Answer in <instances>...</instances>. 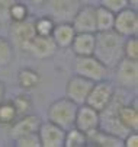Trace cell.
<instances>
[{"mask_svg":"<svg viewBox=\"0 0 138 147\" xmlns=\"http://www.w3.org/2000/svg\"><path fill=\"white\" fill-rule=\"evenodd\" d=\"M9 39L13 47L25 51L29 41L36 35L33 28V19L29 18L22 22H10L9 25Z\"/></svg>","mask_w":138,"mask_h":147,"instance_id":"52a82bcc","label":"cell"},{"mask_svg":"<svg viewBox=\"0 0 138 147\" xmlns=\"http://www.w3.org/2000/svg\"><path fill=\"white\" fill-rule=\"evenodd\" d=\"M113 31L121 36H134L138 34V13L135 7L127 6L125 9L115 13Z\"/></svg>","mask_w":138,"mask_h":147,"instance_id":"ba28073f","label":"cell"},{"mask_svg":"<svg viewBox=\"0 0 138 147\" xmlns=\"http://www.w3.org/2000/svg\"><path fill=\"white\" fill-rule=\"evenodd\" d=\"M94 42H96V34H90V32H76L70 48H71V51L74 53L76 57L93 55Z\"/></svg>","mask_w":138,"mask_h":147,"instance_id":"9a60e30c","label":"cell"},{"mask_svg":"<svg viewBox=\"0 0 138 147\" xmlns=\"http://www.w3.org/2000/svg\"><path fill=\"white\" fill-rule=\"evenodd\" d=\"M41 147H64L66 130L51 121H42L38 128Z\"/></svg>","mask_w":138,"mask_h":147,"instance_id":"8fae6325","label":"cell"},{"mask_svg":"<svg viewBox=\"0 0 138 147\" xmlns=\"http://www.w3.org/2000/svg\"><path fill=\"white\" fill-rule=\"evenodd\" d=\"M73 71L74 74L89 79L94 83V82L108 79L109 69L105 64H102L94 55H84V57H76Z\"/></svg>","mask_w":138,"mask_h":147,"instance_id":"3957f363","label":"cell"},{"mask_svg":"<svg viewBox=\"0 0 138 147\" xmlns=\"http://www.w3.org/2000/svg\"><path fill=\"white\" fill-rule=\"evenodd\" d=\"M83 5V0H47L42 5L47 15L55 22H71L76 12Z\"/></svg>","mask_w":138,"mask_h":147,"instance_id":"5b68a950","label":"cell"},{"mask_svg":"<svg viewBox=\"0 0 138 147\" xmlns=\"http://www.w3.org/2000/svg\"><path fill=\"white\" fill-rule=\"evenodd\" d=\"M94 19H96V32L113 29L115 13L111 12L109 9L97 5L94 9Z\"/></svg>","mask_w":138,"mask_h":147,"instance_id":"ffe728a7","label":"cell"},{"mask_svg":"<svg viewBox=\"0 0 138 147\" xmlns=\"http://www.w3.org/2000/svg\"><path fill=\"white\" fill-rule=\"evenodd\" d=\"M93 144L97 147H124V140L121 137H116L108 131L97 128L87 134V146Z\"/></svg>","mask_w":138,"mask_h":147,"instance_id":"ac0fdd59","label":"cell"},{"mask_svg":"<svg viewBox=\"0 0 138 147\" xmlns=\"http://www.w3.org/2000/svg\"><path fill=\"white\" fill-rule=\"evenodd\" d=\"M74 35L76 31L71 22H55L51 38L54 39V42L57 44L58 48H70Z\"/></svg>","mask_w":138,"mask_h":147,"instance_id":"e0dca14e","label":"cell"},{"mask_svg":"<svg viewBox=\"0 0 138 147\" xmlns=\"http://www.w3.org/2000/svg\"><path fill=\"white\" fill-rule=\"evenodd\" d=\"M15 47L12 45L10 39L0 36V67H7L13 61Z\"/></svg>","mask_w":138,"mask_h":147,"instance_id":"603a6c76","label":"cell"},{"mask_svg":"<svg viewBox=\"0 0 138 147\" xmlns=\"http://www.w3.org/2000/svg\"><path fill=\"white\" fill-rule=\"evenodd\" d=\"M41 83V74L31 67H25L17 71V85L25 90L35 89Z\"/></svg>","mask_w":138,"mask_h":147,"instance_id":"d6986e66","label":"cell"},{"mask_svg":"<svg viewBox=\"0 0 138 147\" xmlns=\"http://www.w3.org/2000/svg\"><path fill=\"white\" fill-rule=\"evenodd\" d=\"M13 143L16 147H41V140H39L38 131L16 137L13 138Z\"/></svg>","mask_w":138,"mask_h":147,"instance_id":"83f0119b","label":"cell"},{"mask_svg":"<svg viewBox=\"0 0 138 147\" xmlns=\"http://www.w3.org/2000/svg\"><path fill=\"white\" fill-rule=\"evenodd\" d=\"M116 117L119 118L121 124L129 131H138V107L137 99L129 103H121L116 111Z\"/></svg>","mask_w":138,"mask_h":147,"instance_id":"2e32d148","label":"cell"},{"mask_svg":"<svg viewBox=\"0 0 138 147\" xmlns=\"http://www.w3.org/2000/svg\"><path fill=\"white\" fill-rule=\"evenodd\" d=\"M41 122H42L41 117H38L35 114H25L22 117H17V119L12 125H9L10 127L9 136L13 140L16 137H21V136H25L29 133H36Z\"/></svg>","mask_w":138,"mask_h":147,"instance_id":"5bb4252c","label":"cell"},{"mask_svg":"<svg viewBox=\"0 0 138 147\" xmlns=\"http://www.w3.org/2000/svg\"><path fill=\"white\" fill-rule=\"evenodd\" d=\"M113 95H115V85L111 80L103 79L93 83L84 103L96 109L97 112H102L112 100Z\"/></svg>","mask_w":138,"mask_h":147,"instance_id":"277c9868","label":"cell"},{"mask_svg":"<svg viewBox=\"0 0 138 147\" xmlns=\"http://www.w3.org/2000/svg\"><path fill=\"white\" fill-rule=\"evenodd\" d=\"M57 50L58 47L51 36H39V35H35L25 48V51H28L33 58L38 60H47L52 57L57 53Z\"/></svg>","mask_w":138,"mask_h":147,"instance_id":"4fadbf2b","label":"cell"},{"mask_svg":"<svg viewBox=\"0 0 138 147\" xmlns=\"http://www.w3.org/2000/svg\"><path fill=\"white\" fill-rule=\"evenodd\" d=\"M122 45L124 36H121L113 29L96 32L93 55L108 69H115V66L124 58Z\"/></svg>","mask_w":138,"mask_h":147,"instance_id":"6da1fadb","label":"cell"},{"mask_svg":"<svg viewBox=\"0 0 138 147\" xmlns=\"http://www.w3.org/2000/svg\"><path fill=\"white\" fill-rule=\"evenodd\" d=\"M122 140H124V147H137L138 146V134H137V131H128V134Z\"/></svg>","mask_w":138,"mask_h":147,"instance_id":"4dcf8cb0","label":"cell"},{"mask_svg":"<svg viewBox=\"0 0 138 147\" xmlns=\"http://www.w3.org/2000/svg\"><path fill=\"white\" fill-rule=\"evenodd\" d=\"M122 54H124V58L138 60V38H137V35L124 38Z\"/></svg>","mask_w":138,"mask_h":147,"instance_id":"4316f807","label":"cell"},{"mask_svg":"<svg viewBox=\"0 0 138 147\" xmlns=\"http://www.w3.org/2000/svg\"><path fill=\"white\" fill-rule=\"evenodd\" d=\"M99 125H100V112H97L96 109H93L86 103L78 105L76 112V119H74L76 128H78L87 136L92 131L99 128Z\"/></svg>","mask_w":138,"mask_h":147,"instance_id":"30bf717a","label":"cell"},{"mask_svg":"<svg viewBox=\"0 0 138 147\" xmlns=\"http://www.w3.org/2000/svg\"><path fill=\"white\" fill-rule=\"evenodd\" d=\"M96 6L83 3L71 19V25L76 32H90L96 34V19H94Z\"/></svg>","mask_w":138,"mask_h":147,"instance_id":"7c38bea8","label":"cell"},{"mask_svg":"<svg viewBox=\"0 0 138 147\" xmlns=\"http://www.w3.org/2000/svg\"><path fill=\"white\" fill-rule=\"evenodd\" d=\"M17 119V112L10 100L0 103V125H12Z\"/></svg>","mask_w":138,"mask_h":147,"instance_id":"cb8c5ba5","label":"cell"},{"mask_svg":"<svg viewBox=\"0 0 138 147\" xmlns=\"http://www.w3.org/2000/svg\"><path fill=\"white\" fill-rule=\"evenodd\" d=\"M127 2H128V6H131V7H135V9H137L138 0H127Z\"/></svg>","mask_w":138,"mask_h":147,"instance_id":"836d02e7","label":"cell"},{"mask_svg":"<svg viewBox=\"0 0 138 147\" xmlns=\"http://www.w3.org/2000/svg\"><path fill=\"white\" fill-rule=\"evenodd\" d=\"M29 18H31V12L28 5L17 0L10 9V22H22V20H26Z\"/></svg>","mask_w":138,"mask_h":147,"instance_id":"484cf974","label":"cell"},{"mask_svg":"<svg viewBox=\"0 0 138 147\" xmlns=\"http://www.w3.org/2000/svg\"><path fill=\"white\" fill-rule=\"evenodd\" d=\"M10 102L13 103V107H15V109L17 112V117L29 114L31 109H32V100H31L29 95H26V93H21V95L15 96Z\"/></svg>","mask_w":138,"mask_h":147,"instance_id":"d4e9b609","label":"cell"},{"mask_svg":"<svg viewBox=\"0 0 138 147\" xmlns=\"http://www.w3.org/2000/svg\"><path fill=\"white\" fill-rule=\"evenodd\" d=\"M100 6L109 9L111 12L116 13L122 9H125L128 6V2L127 0H100Z\"/></svg>","mask_w":138,"mask_h":147,"instance_id":"f546056e","label":"cell"},{"mask_svg":"<svg viewBox=\"0 0 138 147\" xmlns=\"http://www.w3.org/2000/svg\"><path fill=\"white\" fill-rule=\"evenodd\" d=\"M6 98V85L3 82H0V103H2Z\"/></svg>","mask_w":138,"mask_h":147,"instance_id":"d6a6232c","label":"cell"},{"mask_svg":"<svg viewBox=\"0 0 138 147\" xmlns=\"http://www.w3.org/2000/svg\"><path fill=\"white\" fill-rule=\"evenodd\" d=\"M78 105L70 100L68 98H60L54 100L47 111L48 121L57 124L58 127L63 130H68L74 127V119H76V112H77Z\"/></svg>","mask_w":138,"mask_h":147,"instance_id":"7a4b0ae2","label":"cell"},{"mask_svg":"<svg viewBox=\"0 0 138 147\" xmlns=\"http://www.w3.org/2000/svg\"><path fill=\"white\" fill-rule=\"evenodd\" d=\"M115 82L122 89L135 90L138 86V60L122 58L118 63L115 66Z\"/></svg>","mask_w":138,"mask_h":147,"instance_id":"8992f818","label":"cell"},{"mask_svg":"<svg viewBox=\"0 0 138 147\" xmlns=\"http://www.w3.org/2000/svg\"><path fill=\"white\" fill-rule=\"evenodd\" d=\"M87 146V136L76 127L66 130L64 147H84Z\"/></svg>","mask_w":138,"mask_h":147,"instance_id":"44dd1931","label":"cell"},{"mask_svg":"<svg viewBox=\"0 0 138 147\" xmlns=\"http://www.w3.org/2000/svg\"><path fill=\"white\" fill-rule=\"evenodd\" d=\"M54 26H55V20L50 15H42L33 19L35 34L39 36H51Z\"/></svg>","mask_w":138,"mask_h":147,"instance_id":"7402d4cb","label":"cell"},{"mask_svg":"<svg viewBox=\"0 0 138 147\" xmlns=\"http://www.w3.org/2000/svg\"><path fill=\"white\" fill-rule=\"evenodd\" d=\"M93 86V82L84 79L78 74H73L66 85V98L73 100L77 105H83L87 99V95Z\"/></svg>","mask_w":138,"mask_h":147,"instance_id":"9c48e42d","label":"cell"},{"mask_svg":"<svg viewBox=\"0 0 138 147\" xmlns=\"http://www.w3.org/2000/svg\"><path fill=\"white\" fill-rule=\"evenodd\" d=\"M25 2L28 3V5H31V6H36V7H41L47 0H25Z\"/></svg>","mask_w":138,"mask_h":147,"instance_id":"1f68e13d","label":"cell"},{"mask_svg":"<svg viewBox=\"0 0 138 147\" xmlns=\"http://www.w3.org/2000/svg\"><path fill=\"white\" fill-rule=\"evenodd\" d=\"M17 0H0V25L10 24V9Z\"/></svg>","mask_w":138,"mask_h":147,"instance_id":"f1b7e54d","label":"cell"}]
</instances>
